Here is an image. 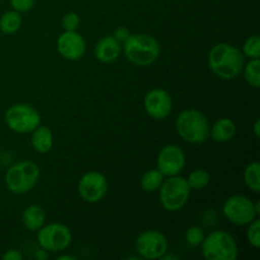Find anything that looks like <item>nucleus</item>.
Instances as JSON below:
<instances>
[{
	"mask_svg": "<svg viewBox=\"0 0 260 260\" xmlns=\"http://www.w3.org/2000/svg\"><path fill=\"white\" fill-rule=\"evenodd\" d=\"M208 65L216 76L222 80H231L243 71L244 55L230 43H217L208 53Z\"/></svg>",
	"mask_w": 260,
	"mask_h": 260,
	"instance_id": "1",
	"label": "nucleus"
},
{
	"mask_svg": "<svg viewBox=\"0 0 260 260\" xmlns=\"http://www.w3.org/2000/svg\"><path fill=\"white\" fill-rule=\"evenodd\" d=\"M122 48L129 62L142 68L152 65L161 52L159 41L146 33L129 35L123 42Z\"/></svg>",
	"mask_w": 260,
	"mask_h": 260,
	"instance_id": "2",
	"label": "nucleus"
},
{
	"mask_svg": "<svg viewBox=\"0 0 260 260\" xmlns=\"http://www.w3.org/2000/svg\"><path fill=\"white\" fill-rule=\"evenodd\" d=\"M178 135L189 144H203L210 137V123L202 112L197 109H185L175 121Z\"/></svg>",
	"mask_w": 260,
	"mask_h": 260,
	"instance_id": "3",
	"label": "nucleus"
},
{
	"mask_svg": "<svg viewBox=\"0 0 260 260\" xmlns=\"http://www.w3.org/2000/svg\"><path fill=\"white\" fill-rule=\"evenodd\" d=\"M40 168L36 162L23 160L13 164L5 174L7 188L14 194H24L30 192L40 180Z\"/></svg>",
	"mask_w": 260,
	"mask_h": 260,
	"instance_id": "4",
	"label": "nucleus"
},
{
	"mask_svg": "<svg viewBox=\"0 0 260 260\" xmlns=\"http://www.w3.org/2000/svg\"><path fill=\"white\" fill-rule=\"evenodd\" d=\"M202 255L207 260H235L238 258V245L231 234L226 231H213L205 236L202 244Z\"/></svg>",
	"mask_w": 260,
	"mask_h": 260,
	"instance_id": "5",
	"label": "nucleus"
},
{
	"mask_svg": "<svg viewBox=\"0 0 260 260\" xmlns=\"http://www.w3.org/2000/svg\"><path fill=\"white\" fill-rule=\"evenodd\" d=\"M190 190L192 189L185 178L179 175L168 177L159 188L160 203L169 212H177L187 205Z\"/></svg>",
	"mask_w": 260,
	"mask_h": 260,
	"instance_id": "6",
	"label": "nucleus"
},
{
	"mask_svg": "<svg viewBox=\"0 0 260 260\" xmlns=\"http://www.w3.org/2000/svg\"><path fill=\"white\" fill-rule=\"evenodd\" d=\"M7 126L17 134H29L40 126L41 116L30 104L18 103L9 107L5 112Z\"/></svg>",
	"mask_w": 260,
	"mask_h": 260,
	"instance_id": "7",
	"label": "nucleus"
},
{
	"mask_svg": "<svg viewBox=\"0 0 260 260\" xmlns=\"http://www.w3.org/2000/svg\"><path fill=\"white\" fill-rule=\"evenodd\" d=\"M37 240L41 248L50 253H58L70 246L73 234L70 229L63 223L52 222L43 225L38 230Z\"/></svg>",
	"mask_w": 260,
	"mask_h": 260,
	"instance_id": "8",
	"label": "nucleus"
},
{
	"mask_svg": "<svg viewBox=\"0 0 260 260\" xmlns=\"http://www.w3.org/2000/svg\"><path fill=\"white\" fill-rule=\"evenodd\" d=\"M222 212L231 223L238 226L249 225L258 216L253 201L243 194L229 197L223 203Z\"/></svg>",
	"mask_w": 260,
	"mask_h": 260,
	"instance_id": "9",
	"label": "nucleus"
},
{
	"mask_svg": "<svg viewBox=\"0 0 260 260\" xmlns=\"http://www.w3.org/2000/svg\"><path fill=\"white\" fill-rule=\"evenodd\" d=\"M136 250L144 259H160L168 251V240L157 230H146L136 239Z\"/></svg>",
	"mask_w": 260,
	"mask_h": 260,
	"instance_id": "10",
	"label": "nucleus"
},
{
	"mask_svg": "<svg viewBox=\"0 0 260 260\" xmlns=\"http://www.w3.org/2000/svg\"><path fill=\"white\" fill-rule=\"evenodd\" d=\"M78 192L85 202L98 203L108 192V180L102 173L88 172L79 180Z\"/></svg>",
	"mask_w": 260,
	"mask_h": 260,
	"instance_id": "11",
	"label": "nucleus"
},
{
	"mask_svg": "<svg viewBox=\"0 0 260 260\" xmlns=\"http://www.w3.org/2000/svg\"><path fill=\"white\" fill-rule=\"evenodd\" d=\"M156 164L157 169L161 172L164 177L179 175V173L184 169L185 165L184 151L178 145H167L159 151Z\"/></svg>",
	"mask_w": 260,
	"mask_h": 260,
	"instance_id": "12",
	"label": "nucleus"
},
{
	"mask_svg": "<svg viewBox=\"0 0 260 260\" xmlns=\"http://www.w3.org/2000/svg\"><path fill=\"white\" fill-rule=\"evenodd\" d=\"M144 107L146 113L152 119H165L170 114L173 108V101L170 94L165 89L155 88L151 89L145 95Z\"/></svg>",
	"mask_w": 260,
	"mask_h": 260,
	"instance_id": "13",
	"label": "nucleus"
},
{
	"mask_svg": "<svg viewBox=\"0 0 260 260\" xmlns=\"http://www.w3.org/2000/svg\"><path fill=\"white\" fill-rule=\"evenodd\" d=\"M85 40L76 30H65L57 38V51L66 60H80L85 53Z\"/></svg>",
	"mask_w": 260,
	"mask_h": 260,
	"instance_id": "14",
	"label": "nucleus"
},
{
	"mask_svg": "<svg viewBox=\"0 0 260 260\" xmlns=\"http://www.w3.org/2000/svg\"><path fill=\"white\" fill-rule=\"evenodd\" d=\"M122 51V46L119 41H117L113 36H106L96 43L94 48V55L98 61L103 63H111L119 57Z\"/></svg>",
	"mask_w": 260,
	"mask_h": 260,
	"instance_id": "15",
	"label": "nucleus"
},
{
	"mask_svg": "<svg viewBox=\"0 0 260 260\" xmlns=\"http://www.w3.org/2000/svg\"><path fill=\"white\" fill-rule=\"evenodd\" d=\"M236 135V126L233 119L220 118L210 127L211 139L218 144H223L234 139Z\"/></svg>",
	"mask_w": 260,
	"mask_h": 260,
	"instance_id": "16",
	"label": "nucleus"
},
{
	"mask_svg": "<svg viewBox=\"0 0 260 260\" xmlns=\"http://www.w3.org/2000/svg\"><path fill=\"white\" fill-rule=\"evenodd\" d=\"M46 221V213L42 207L37 205H30L23 211L22 222L27 230L38 231Z\"/></svg>",
	"mask_w": 260,
	"mask_h": 260,
	"instance_id": "17",
	"label": "nucleus"
},
{
	"mask_svg": "<svg viewBox=\"0 0 260 260\" xmlns=\"http://www.w3.org/2000/svg\"><path fill=\"white\" fill-rule=\"evenodd\" d=\"M32 146L40 154H46L53 146V135L46 126H38L32 131Z\"/></svg>",
	"mask_w": 260,
	"mask_h": 260,
	"instance_id": "18",
	"label": "nucleus"
},
{
	"mask_svg": "<svg viewBox=\"0 0 260 260\" xmlns=\"http://www.w3.org/2000/svg\"><path fill=\"white\" fill-rule=\"evenodd\" d=\"M22 27V15L17 10L4 13L0 18V30L4 35H13Z\"/></svg>",
	"mask_w": 260,
	"mask_h": 260,
	"instance_id": "19",
	"label": "nucleus"
},
{
	"mask_svg": "<svg viewBox=\"0 0 260 260\" xmlns=\"http://www.w3.org/2000/svg\"><path fill=\"white\" fill-rule=\"evenodd\" d=\"M162 182H164V175L161 174V172L159 169H152L142 175L140 184H141V188L145 192L152 193L159 190Z\"/></svg>",
	"mask_w": 260,
	"mask_h": 260,
	"instance_id": "20",
	"label": "nucleus"
},
{
	"mask_svg": "<svg viewBox=\"0 0 260 260\" xmlns=\"http://www.w3.org/2000/svg\"><path fill=\"white\" fill-rule=\"evenodd\" d=\"M244 180L246 187L250 188L253 192H260V164L258 161H253L246 165L244 170Z\"/></svg>",
	"mask_w": 260,
	"mask_h": 260,
	"instance_id": "21",
	"label": "nucleus"
},
{
	"mask_svg": "<svg viewBox=\"0 0 260 260\" xmlns=\"http://www.w3.org/2000/svg\"><path fill=\"white\" fill-rule=\"evenodd\" d=\"M244 78L246 83L253 88L260 86V61L259 58H250L248 63H244L243 68Z\"/></svg>",
	"mask_w": 260,
	"mask_h": 260,
	"instance_id": "22",
	"label": "nucleus"
},
{
	"mask_svg": "<svg viewBox=\"0 0 260 260\" xmlns=\"http://www.w3.org/2000/svg\"><path fill=\"white\" fill-rule=\"evenodd\" d=\"M187 182L189 184L190 189H205L210 184L211 175L206 169H194L193 172L189 173V177L187 178Z\"/></svg>",
	"mask_w": 260,
	"mask_h": 260,
	"instance_id": "23",
	"label": "nucleus"
},
{
	"mask_svg": "<svg viewBox=\"0 0 260 260\" xmlns=\"http://www.w3.org/2000/svg\"><path fill=\"white\" fill-rule=\"evenodd\" d=\"M243 55L249 58L260 57V38L258 35H253L246 38L243 46Z\"/></svg>",
	"mask_w": 260,
	"mask_h": 260,
	"instance_id": "24",
	"label": "nucleus"
},
{
	"mask_svg": "<svg viewBox=\"0 0 260 260\" xmlns=\"http://www.w3.org/2000/svg\"><path fill=\"white\" fill-rule=\"evenodd\" d=\"M246 226H248L246 238H248L249 244L255 249H258L260 246V221L258 218H255Z\"/></svg>",
	"mask_w": 260,
	"mask_h": 260,
	"instance_id": "25",
	"label": "nucleus"
},
{
	"mask_svg": "<svg viewBox=\"0 0 260 260\" xmlns=\"http://www.w3.org/2000/svg\"><path fill=\"white\" fill-rule=\"evenodd\" d=\"M205 239V233L200 226H192L185 231V241L190 246H200Z\"/></svg>",
	"mask_w": 260,
	"mask_h": 260,
	"instance_id": "26",
	"label": "nucleus"
},
{
	"mask_svg": "<svg viewBox=\"0 0 260 260\" xmlns=\"http://www.w3.org/2000/svg\"><path fill=\"white\" fill-rule=\"evenodd\" d=\"M80 25V17L75 12H69L62 18V27L65 30H76Z\"/></svg>",
	"mask_w": 260,
	"mask_h": 260,
	"instance_id": "27",
	"label": "nucleus"
},
{
	"mask_svg": "<svg viewBox=\"0 0 260 260\" xmlns=\"http://www.w3.org/2000/svg\"><path fill=\"white\" fill-rule=\"evenodd\" d=\"M10 5L13 9L19 13H27L35 5V0H10Z\"/></svg>",
	"mask_w": 260,
	"mask_h": 260,
	"instance_id": "28",
	"label": "nucleus"
},
{
	"mask_svg": "<svg viewBox=\"0 0 260 260\" xmlns=\"http://www.w3.org/2000/svg\"><path fill=\"white\" fill-rule=\"evenodd\" d=\"M129 35H131V33H129V30L127 29L126 27H123V25H122V27L116 28V29H114V32H113V37L116 38L117 41H119L121 43H123L124 41L128 38Z\"/></svg>",
	"mask_w": 260,
	"mask_h": 260,
	"instance_id": "29",
	"label": "nucleus"
},
{
	"mask_svg": "<svg viewBox=\"0 0 260 260\" xmlns=\"http://www.w3.org/2000/svg\"><path fill=\"white\" fill-rule=\"evenodd\" d=\"M3 259L4 260H22L23 255L18 250H8L7 253L3 255Z\"/></svg>",
	"mask_w": 260,
	"mask_h": 260,
	"instance_id": "30",
	"label": "nucleus"
},
{
	"mask_svg": "<svg viewBox=\"0 0 260 260\" xmlns=\"http://www.w3.org/2000/svg\"><path fill=\"white\" fill-rule=\"evenodd\" d=\"M36 258H37V259H46V258H47V251L43 250V249H42V250H40L37 254H36Z\"/></svg>",
	"mask_w": 260,
	"mask_h": 260,
	"instance_id": "31",
	"label": "nucleus"
},
{
	"mask_svg": "<svg viewBox=\"0 0 260 260\" xmlns=\"http://www.w3.org/2000/svg\"><path fill=\"white\" fill-rule=\"evenodd\" d=\"M259 124H260L259 119H256V121H255V123H254V134H255V136H256V137H259V136H260V131H259Z\"/></svg>",
	"mask_w": 260,
	"mask_h": 260,
	"instance_id": "32",
	"label": "nucleus"
},
{
	"mask_svg": "<svg viewBox=\"0 0 260 260\" xmlns=\"http://www.w3.org/2000/svg\"><path fill=\"white\" fill-rule=\"evenodd\" d=\"M57 260H75V256L71 255H58Z\"/></svg>",
	"mask_w": 260,
	"mask_h": 260,
	"instance_id": "33",
	"label": "nucleus"
}]
</instances>
